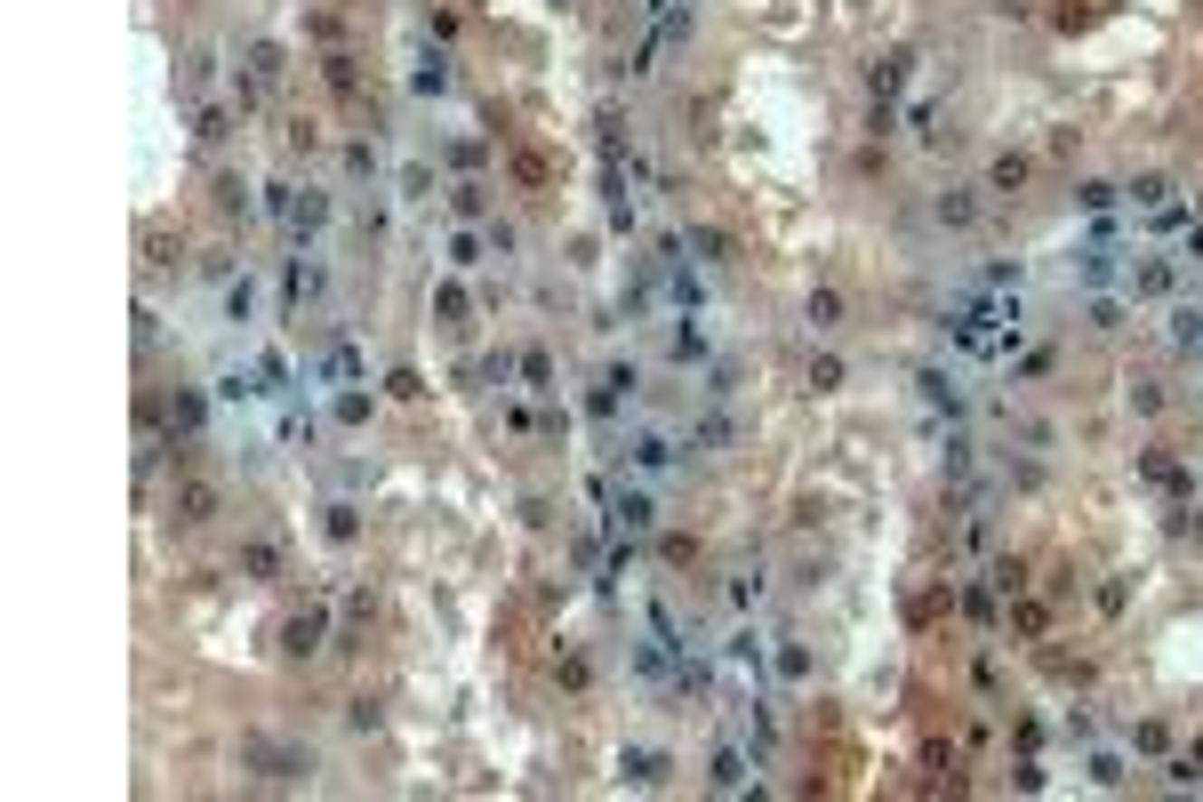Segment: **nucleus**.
<instances>
[{"instance_id":"1","label":"nucleus","mask_w":1203,"mask_h":802,"mask_svg":"<svg viewBox=\"0 0 1203 802\" xmlns=\"http://www.w3.org/2000/svg\"><path fill=\"white\" fill-rule=\"evenodd\" d=\"M289 650H297V658H305V650H321V618H297V626H289Z\"/></svg>"}]
</instances>
